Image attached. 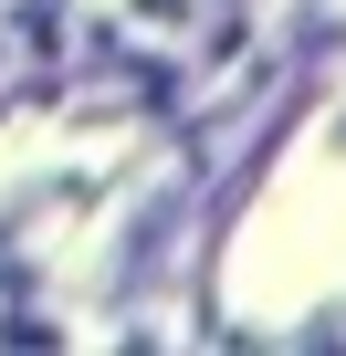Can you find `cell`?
I'll use <instances>...</instances> for the list:
<instances>
[]
</instances>
